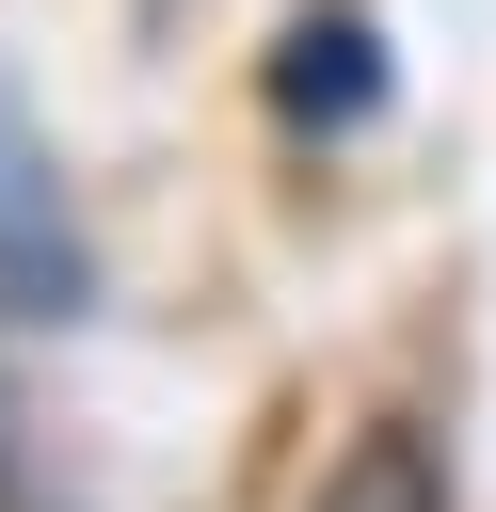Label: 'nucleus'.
<instances>
[{"instance_id":"nucleus-1","label":"nucleus","mask_w":496,"mask_h":512,"mask_svg":"<svg viewBox=\"0 0 496 512\" xmlns=\"http://www.w3.org/2000/svg\"><path fill=\"white\" fill-rule=\"evenodd\" d=\"M80 304H96V240H80L32 112L0 96V320H80Z\"/></svg>"},{"instance_id":"nucleus-2","label":"nucleus","mask_w":496,"mask_h":512,"mask_svg":"<svg viewBox=\"0 0 496 512\" xmlns=\"http://www.w3.org/2000/svg\"><path fill=\"white\" fill-rule=\"evenodd\" d=\"M304 512H448V464H432V432L384 416V432H352V464H336Z\"/></svg>"}]
</instances>
